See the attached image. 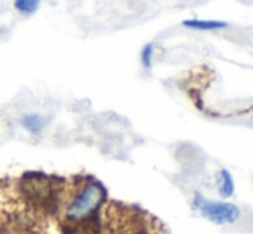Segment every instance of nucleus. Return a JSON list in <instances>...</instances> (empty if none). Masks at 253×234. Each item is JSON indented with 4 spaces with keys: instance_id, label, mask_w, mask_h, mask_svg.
<instances>
[{
    "instance_id": "423d86ee",
    "label": "nucleus",
    "mask_w": 253,
    "mask_h": 234,
    "mask_svg": "<svg viewBox=\"0 0 253 234\" xmlns=\"http://www.w3.org/2000/svg\"><path fill=\"white\" fill-rule=\"evenodd\" d=\"M184 26L191 30H202V31H212V30H222L227 28V23L224 21H202V19H188L184 21Z\"/></svg>"
},
{
    "instance_id": "f03ea898",
    "label": "nucleus",
    "mask_w": 253,
    "mask_h": 234,
    "mask_svg": "<svg viewBox=\"0 0 253 234\" xmlns=\"http://www.w3.org/2000/svg\"><path fill=\"white\" fill-rule=\"evenodd\" d=\"M148 214L127 205L110 201L103 210L100 234H153Z\"/></svg>"
},
{
    "instance_id": "6e6552de",
    "label": "nucleus",
    "mask_w": 253,
    "mask_h": 234,
    "mask_svg": "<svg viewBox=\"0 0 253 234\" xmlns=\"http://www.w3.org/2000/svg\"><path fill=\"white\" fill-rule=\"evenodd\" d=\"M152 59H153V43H148L141 50V62L145 67H152Z\"/></svg>"
},
{
    "instance_id": "0eeeda50",
    "label": "nucleus",
    "mask_w": 253,
    "mask_h": 234,
    "mask_svg": "<svg viewBox=\"0 0 253 234\" xmlns=\"http://www.w3.org/2000/svg\"><path fill=\"white\" fill-rule=\"evenodd\" d=\"M38 5H40V3H38L37 0H16V2H14V9L21 14H26V16L37 12Z\"/></svg>"
},
{
    "instance_id": "20e7f679",
    "label": "nucleus",
    "mask_w": 253,
    "mask_h": 234,
    "mask_svg": "<svg viewBox=\"0 0 253 234\" xmlns=\"http://www.w3.org/2000/svg\"><path fill=\"white\" fill-rule=\"evenodd\" d=\"M217 191L222 198H231L234 195V179L227 169H220L217 174Z\"/></svg>"
},
{
    "instance_id": "7ed1b4c3",
    "label": "nucleus",
    "mask_w": 253,
    "mask_h": 234,
    "mask_svg": "<svg viewBox=\"0 0 253 234\" xmlns=\"http://www.w3.org/2000/svg\"><path fill=\"white\" fill-rule=\"evenodd\" d=\"M193 208L207 221L219 226L234 224L241 217L240 208L234 203H229V201H210L207 198H203L202 195H195Z\"/></svg>"
},
{
    "instance_id": "39448f33",
    "label": "nucleus",
    "mask_w": 253,
    "mask_h": 234,
    "mask_svg": "<svg viewBox=\"0 0 253 234\" xmlns=\"http://www.w3.org/2000/svg\"><path fill=\"white\" fill-rule=\"evenodd\" d=\"M45 124H47V119L40 114H26L21 117V126L26 131H30L31 134H40L43 131Z\"/></svg>"
},
{
    "instance_id": "f257e3e1",
    "label": "nucleus",
    "mask_w": 253,
    "mask_h": 234,
    "mask_svg": "<svg viewBox=\"0 0 253 234\" xmlns=\"http://www.w3.org/2000/svg\"><path fill=\"white\" fill-rule=\"evenodd\" d=\"M105 190L95 179H83L78 186L66 191L62 219L67 226H80L97 217L98 208L105 201Z\"/></svg>"
}]
</instances>
